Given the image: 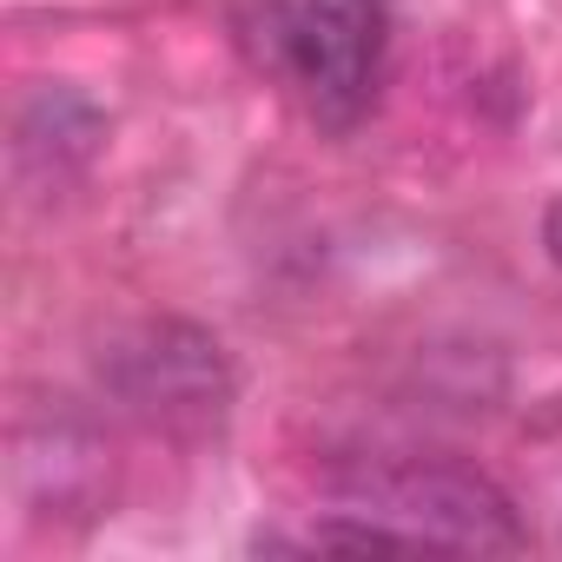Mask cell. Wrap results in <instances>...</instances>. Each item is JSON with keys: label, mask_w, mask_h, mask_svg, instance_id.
I'll list each match as a JSON object with an SVG mask.
<instances>
[{"label": "cell", "mask_w": 562, "mask_h": 562, "mask_svg": "<svg viewBox=\"0 0 562 562\" xmlns=\"http://www.w3.org/2000/svg\"><path fill=\"white\" fill-rule=\"evenodd\" d=\"M258 60L325 133H351L384 87L391 0H271L258 14Z\"/></svg>", "instance_id": "cell-1"}, {"label": "cell", "mask_w": 562, "mask_h": 562, "mask_svg": "<svg viewBox=\"0 0 562 562\" xmlns=\"http://www.w3.org/2000/svg\"><path fill=\"white\" fill-rule=\"evenodd\" d=\"M351 516L391 522L411 549H522V522L516 503L470 463H437V457H404V463H371L358 470L345 490Z\"/></svg>", "instance_id": "cell-2"}, {"label": "cell", "mask_w": 562, "mask_h": 562, "mask_svg": "<svg viewBox=\"0 0 562 562\" xmlns=\"http://www.w3.org/2000/svg\"><path fill=\"white\" fill-rule=\"evenodd\" d=\"M100 384L120 397V411H133L139 424L172 430V437H205L232 411V364H225L218 338H205L199 325H179V318L120 331L100 351Z\"/></svg>", "instance_id": "cell-3"}, {"label": "cell", "mask_w": 562, "mask_h": 562, "mask_svg": "<svg viewBox=\"0 0 562 562\" xmlns=\"http://www.w3.org/2000/svg\"><path fill=\"white\" fill-rule=\"evenodd\" d=\"M100 133H106V120L80 100V93H41L34 106H27V120H21V166H34V159H47V179L60 186V179H74L87 159H93V146H100Z\"/></svg>", "instance_id": "cell-4"}, {"label": "cell", "mask_w": 562, "mask_h": 562, "mask_svg": "<svg viewBox=\"0 0 562 562\" xmlns=\"http://www.w3.org/2000/svg\"><path fill=\"white\" fill-rule=\"evenodd\" d=\"M542 251H549V265L562 271V199L542 205Z\"/></svg>", "instance_id": "cell-5"}]
</instances>
